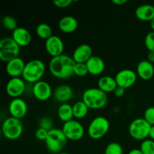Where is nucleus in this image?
Segmentation results:
<instances>
[{
  "label": "nucleus",
  "mask_w": 154,
  "mask_h": 154,
  "mask_svg": "<svg viewBox=\"0 0 154 154\" xmlns=\"http://www.w3.org/2000/svg\"><path fill=\"white\" fill-rule=\"evenodd\" d=\"M75 62L66 54L52 57L49 63V70L53 76L59 79H68L74 75Z\"/></svg>",
  "instance_id": "f257e3e1"
},
{
  "label": "nucleus",
  "mask_w": 154,
  "mask_h": 154,
  "mask_svg": "<svg viewBox=\"0 0 154 154\" xmlns=\"http://www.w3.org/2000/svg\"><path fill=\"white\" fill-rule=\"evenodd\" d=\"M82 101L90 109H100L108 104V97L99 88H89L84 90Z\"/></svg>",
  "instance_id": "f03ea898"
},
{
  "label": "nucleus",
  "mask_w": 154,
  "mask_h": 154,
  "mask_svg": "<svg viewBox=\"0 0 154 154\" xmlns=\"http://www.w3.org/2000/svg\"><path fill=\"white\" fill-rule=\"evenodd\" d=\"M45 71L46 67L42 60H32L26 63L22 76L26 82L35 84L38 81H42L41 79L45 75Z\"/></svg>",
  "instance_id": "7ed1b4c3"
},
{
  "label": "nucleus",
  "mask_w": 154,
  "mask_h": 154,
  "mask_svg": "<svg viewBox=\"0 0 154 154\" xmlns=\"http://www.w3.org/2000/svg\"><path fill=\"white\" fill-rule=\"evenodd\" d=\"M68 139L62 129L54 128L48 132V137L45 140V144L51 153H60L65 148Z\"/></svg>",
  "instance_id": "20e7f679"
},
{
  "label": "nucleus",
  "mask_w": 154,
  "mask_h": 154,
  "mask_svg": "<svg viewBox=\"0 0 154 154\" xmlns=\"http://www.w3.org/2000/svg\"><path fill=\"white\" fill-rule=\"evenodd\" d=\"M20 48L11 37L3 38L0 41V59L2 61L7 63L18 57Z\"/></svg>",
  "instance_id": "39448f33"
},
{
  "label": "nucleus",
  "mask_w": 154,
  "mask_h": 154,
  "mask_svg": "<svg viewBox=\"0 0 154 154\" xmlns=\"http://www.w3.org/2000/svg\"><path fill=\"white\" fill-rule=\"evenodd\" d=\"M3 135L9 140L18 139L23 132V126L20 119L10 117L4 120L2 126Z\"/></svg>",
  "instance_id": "423d86ee"
},
{
  "label": "nucleus",
  "mask_w": 154,
  "mask_h": 154,
  "mask_svg": "<svg viewBox=\"0 0 154 154\" xmlns=\"http://www.w3.org/2000/svg\"><path fill=\"white\" fill-rule=\"evenodd\" d=\"M110 129V123L105 117L99 116L93 119L90 123L87 129L89 136L94 140L103 138L108 132Z\"/></svg>",
  "instance_id": "0eeeda50"
},
{
  "label": "nucleus",
  "mask_w": 154,
  "mask_h": 154,
  "mask_svg": "<svg viewBox=\"0 0 154 154\" xmlns=\"http://www.w3.org/2000/svg\"><path fill=\"white\" fill-rule=\"evenodd\" d=\"M151 126L144 118L135 119L129 125V133L134 139L144 141L149 137Z\"/></svg>",
  "instance_id": "6e6552de"
},
{
  "label": "nucleus",
  "mask_w": 154,
  "mask_h": 154,
  "mask_svg": "<svg viewBox=\"0 0 154 154\" xmlns=\"http://www.w3.org/2000/svg\"><path fill=\"white\" fill-rule=\"evenodd\" d=\"M62 130L68 140L79 141L84 135V128L78 120H72L64 123Z\"/></svg>",
  "instance_id": "1a4fd4ad"
},
{
  "label": "nucleus",
  "mask_w": 154,
  "mask_h": 154,
  "mask_svg": "<svg viewBox=\"0 0 154 154\" xmlns=\"http://www.w3.org/2000/svg\"><path fill=\"white\" fill-rule=\"evenodd\" d=\"M137 77H138V75L135 71L126 69L117 72L114 78L117 84V87H122L126 90L135 84L137 81Z\"/></svg>",
  "instance_id": "9d476101"
},
{
  "label": "nucleus",
  "mask_w": 154,
  "mask_h": 154,
  "mask_svg": "<svg viewBox=\"0 0 154 154\" xmlns=\"http://www.w3.org/2000/svg\"><path fill=\"white\" fill-rule=\"evenodd\" d=\"M26 90V84L23 80L20 78H11L6 85L8 95L13 99L20 98Z\"/></svg>",
  "instance_id": "9b49d317"
},
{
  "label": "nucleus",
  "mask_w": 154,
  "mask_h": 154,
  "mask_svg": "<svg viewBox=\"0 0 154 154\" xmlns=\"http://www.w3.org/2000/svg\"><path fill=\"white\" fill-rule=\"evenodd\" d=\"M33 96L39 101H47L52 96V88L48 82L39 81L33 84Z\"/></svg>",
  "instance_id": "f8f14e48"
},
{
  "label": "nucleus",
  "mask_w": 154,
  "mask_h": 154,
  "mask_svg": "<svg viewBox=\"0 0 154 154\" xmlns=\"http://www.w3.org/2000/svg\"><path fill=\"white\" fill-rule=\"evenodd\" d=\"M45 49L52 57H58L63 54L64 44L59 36L54 35L45 41Z\"/></svg>",
  "instance_id": "ddd939ff"
},
{
  "label": "nucleus",
  "mask_w": 154,
  "mask_h": 154,
  "mask_svg": "<svg viewBox=\"0 0 154 154\" xmlns=\"http://www.w3.org/2000/svg\"><path fill=\"white\" fill-rule=\"evenodd\" d=\"M28 107L25 101L21 98H16L11 101L8 106V111L11 116L14 118L20 119L24 117L27 113Z\"/></svg>",
  "instance_id": "4468645a"
},
{
  "label": "nucleus",
  "mask_w": 154,
  "mask_h": 154,
  "mask_svg": "<svg viewBox=\"0 0 154 154\" xmlns=\"http://www.w3.org/2000/svg\"><path fill=\"white\" fill-rule=\"evenodd\" d=\"M93 57V50L87 44H82L75 48L72 58L76 63H86Z\"/></svg>",
  "instance_id": "2eb2a0df"
},
{
  "label": "nucleus",
  "mask_w": 154,
  "mask_h": 154,
  "mask_svg": "<svg viewBox=\"0 0 154 154\" xmlns=\"http://www.w3.org/2000/svg\"><path fill=\"white\" fill-rule=\"evenodd\" d=\"M26 63L20 57H17L6 64V72L11 78H19L23 75Z\"/></svg>",
  "instance_id": "dca6fc26"
},
{
  "label": "nucleus",
  "mask_w": 154,
  "mask_h": 154,
  "mask_svg": "<svg viewBox=\"0 0 154 154\" xmlns=\"http://www.w3.org/2000/svg\"><path fill=\"white\" fill-rule=\"evenodd\" d=\"M12 38L20 47H26L31 43L32 35L28 29L23 27H17L12 32Z\"/></svg>",
  "instance_id": "f3484780"
},
{
  "label": "nucleus",
  "mask_w": 154,
  "mask_h": 154,
  "mask_svg": "<svg viewBox=\"0 0 154 154\" xmlns=\"http://www.w3.org/2000/svg\"><path fill=\"white\" fill-rule=\"evenodd\" d=\"M136 73L141 79L149 81L154 76V65L148 60H141L137 66Z\"/></svg>",
  "instance_id": "a211bd4d"
},
{
  "label": "nucleus",
  "mask_w": 154,
  "mask_h": 154,
  "mask_svg": "<svg viewBox=\"0 0 154 154\" xmlns=\"http://www.w3.org/2000/svg\"><path fill=\"white\" fill-rule=\"evenodd\" d=\"M89 74L92 75H99L104 72L105 64L104 60L97 56H93L86 63Z\"/></svg>",
  "instance_id": "6ab92c4d"
},
{
  "label": "nucleus",
  "mask_w": 154,
  "mask_h": 154,
  "mask_svg": "<svg viewBox=\"0 0 154 154\" xmlns=\"http://www.w3.org/2000/svg\"><path fill=\"white\" fill-rule=\"evenodd\" d=\"M73 90L72 87L66 84L60 85L55 89L54 96L57 102L66 103L73 96Z\"/></svg>",
  "instance_id": "aec40b11"
},
{
  "label": "nucleus",
  "mask_w": 154,
  "mask_h": 154,
  "mask_svg": "<svg viewBox=\"0 0 154 154\" xmlns=\"http://www.w3.org/2000/svg\"><path fill=\"white\" fill-rule=\"evenodd\" d=\"M59 29L64 33H72L78 29V22L72 16H65L59 21Z\"/></svg>",
  "instance_id": "412c9836"
},
{
  "label": "nucleus",
  "mask_w": 154,
  "mask_h": 154,
  "mask_svg": "<svg viewBox=\"0 0 154 154\" xmlns=\"http://www.w3.org/2000/svg\"><path fill=\"white\" fill-rule=\"evenodd\" d=\"M135 16L141 21H151L154 18V6L144 4L138 6L135 10Z\"/></svg>",
  "instance_id": "4be33fe9"
},
{
  "label": "nucleus",
  "mask_w": 154,
  "mask_h": 154,
  "mask_svg": "<svg viewBox=\"0 0 154 154\" xmlns=\"http://www.w3.org/2000/svg\"><path fill=\"white\" fill-rule=\"evenodd\" d=\"M117 87L115 78L111 76H103L98 81V88L105 93H114Z\"/></svg>",
  "instance_id": "5701e85b"
},
{
  "label": "nucleus",
  "mask_w": 154,
  "mask_h": 154,
  "mask_svg": "<svg viewBox=\"0 0 154 154\" xmlns=\"http://www.w3.org/2000/svg\"><path fill=\"white\" fill-rule=\"evenodd\" d=\"M57 115L64 123L73 120L74 114L72 106L68 103H62L57 110Z\"/></svg>",
  "instance_id": "b1692460"
},
{
  "label": "nucleus",
  "mask_w": 154,
  "mask_h": 154,
  "mask_svg": "<svg viewBox=\"0 0 154 154\" xmlns=\"http://www.w3.org/2000/svg\"><path fill=\"white\" fill-rule=\"evenodd\" d=\"M74 117L77 119H82L88 114L89 108L82 100L75 102L72 106Z\"/></svg>",
  "instance_id": "393cba45"
},
{
  "label": "nucleus",
  "mask_w": 154,
  "mask_h": 154,
  "mask_svg": "<svg viewBox=\"0 0 154 154\" xmlns=\"http://www.w3.org/2000/svg\"><path fill=\"white\" fill-rule=\"evenodd\" d=\"M36 34L40 38L42 39H45V41L48 40V38L53 36V31H52V29L51 27L47 23H42L38 24L36 27Z\"/></svg>",
  "instance_id": "a878e982"
},
{
  "label": "nucleus",
  "mask_w": 154,
  "mask_h": 154,
  "mask_svg": "<svg viewBox=\"0 0 154 154\" xmlns=\"http://www.w3.org/2000/svg\"><path fill=\"white\" fill-rule=\"evenodd\" d=\"M2 25L5 29L8 30H11L12 32L17 28V20L14 17L10 16V15H7V16L4 17V18L2 19Z\"/></svg>",
  "instance_id": "bb28decb"
},
{
  "label": "nucleus",
  "mask_w": 154,
  "mask_h": 154,
  "mask_svg": "<svg viewBox=\"0 0 154 154\" xmlns=\"http://www.w3.org/2000/svg\"><path fill=\"white\" fill-rule=\"evenodd\" d=\"M140 150L143 154H154V141L145 139L141 142Z\"/></svg>",
  "instance_id": "cd10ccee"
},
{
  "label": "nucleus",
  "mask_w": 154,
  "mask_h": 154,
  "mask_svg": "<svg viewBox=\"0 0 154 154\" xmlns=\"http://www.w3.org/2000/svg\"><path fill=\"white\" fill-rule=\"evenodd\" d=\"M105 154H123L122 146L117 142H111L107 145Z\"/></svg>",
  "instance_id": "c85d7f7f"
},
{
  "label": "nucleus",
  "mask_w": 154,
  "mask_h": 154,
  "mask_svg": "<svg viewBox=\"0 0 154 154\" xmlns=\"http://www.w3.org/2000/svg\"><path fill=\"white\" fill-rule=\"evenodd\" d=\"M89 74L86 63H75L74 67V75L78 77H84Z\"/></svg>",
  "instance_id": "c756f323"
},
{
  "label": "nucleus",
  "mask_w": 154,
  "mask_h": 154,
  "mask_svg": "<svg viewBox=\"0 0 154 154\" xmlns=\"http://www.w3.org/2000/svg\"><path fill=\"white\" fill-rule=\"evenodd\" d=\"M53 126H54V123H53L52 120L48 117H43L39 121V127L46 129L48 131L54 129Z\"/></svg>",
  "instance_id": "7c9ffc66"
},
{
  "label": "nucleus",
  "mask_w": 154,
  "mask_h": 154,
  "mask_svg": "<svg viewBox=\"0 0 154 154\" xmlns=\"http://www.w3.org/2000/svg\"><path fill=\"white\" fill-rule=\"evenodd\" d=\"M144 45L149 51H154V32H149L144 38Z\"/></svg>",
  "instance_id": "2f4dec72"
},
{
  "label": "nucleus",
  "mask_w": 154,
  "mask_h": 154,
  "mask_svg": "<svg viewBox=\"0 0 154 154\" xmlns=\"http://www.w3.org/2000/svg\"><path fill=\"white\" fill-rule=\"evenodd\" d=\"M144 119L150 126H154V107H149L145 110Z\"/></svg>",
  "instance_id": "473e14b6"
},
{
  "label": "nucleus",
  "mask_w": 154,
  "mask_h": 154,
  "mask_svg": "<svg viewBox=\"0 0 154 154\" xmlns=\"http://www.w3.org/2000/svg\"><path fill=\"white\" fill-rule=\"evenodd\" d=\"M48 132H49V131L39 127L38 129H36L35 132V138H37L38 140H39V141H45L47 137H48Z\"/></svg>",
  "instance_id": "72a5a7b5"
},
{
  "label": "nucleus",
  "mask_w": 154,
  "mask_h": 154,
  "mask_svg": "<svg viewBox=\"0 0 154 154\" xmlns=\"http://www.w3.org/2000/svg\"><path fill=\"white\" fill-rule=\"evenodd\" d=\"M73 2L72 0H54L53 2L54 5L59 8H65L70 5Z\"/></svg>",
  "instance_id": "f704fd0d"
},
{
  "label": "nucleus",
  "mask_w": 154,
  "mask_h": 154,
  "mask_svg": "<svg viewBox=\"0 0 154 154\" xmlns=\"http://www.w3.org/2000/svg\"><path fill=\"white\" fill-rule=\"evenodd\" d=\"M125 93H126V89L122 88V87H117V88H116V90H114V94L116 97L121 98L124 96Z\"/></svg>",
  "instance_id": "c9c22d12"
},
{
  "label": "nucleus",
  "mask_w": 154,
  "mask_h": 154,
  "mask_svg": "<svg viewBox=\"0 0 154 154\" xmlns=\"http://www.w3.org/2000/svg\"><path fill=\"white\" fill-rule=\"evenodd\" d=\"M147 60H148L152 64H154V51H149Z\"/></svg>",
  "instance_id": "e433bc0d"
},
{
  "label": "nucleus",
  "mask_w": 154,
  "mask_h": 154,
  "mask_svg": "<svg viewBox=\"0 0 154 154\" xmlns=\"http://www.w3.org/2000/svg\"><path fill=\"white\" fill-rule=\"evenodd\" d=\"M127 2V0H112V3L117 5H123Z\"/></svg>",
  "instance_id": "4c0bfd02"
},
{
  "label": "nucleus",
  "mask_w": 154,
  "mask_h": 154,
  "mask_svg": "<svg viewBox=\"0 0 154 154\" xmlns=\"http://www.w3.org/2000/svg\"><path fill=\"white\" fill-rule=\"evenodd\" d=\"M128 154H143L140 149H132L128 153Z\"/></svg>",
  "instance_id": "58836bf2"
},
{
  "label": "nucleus",
  "mask_w": 154,
  "mask_h": 154,
  "mask_svg": "<svg viewBox=\"0 0 154 154\" xmlns=\"http://www.w3.org/2000/svg\"><path fill=\"white\" fill-rule=\"evenodd\" d=\"M149 138H150V139L154 141V126H152L151 128H150V134H149Z\"/></svg>",
  "instance_id": "ea45409f"
},
{
  "label": "nucleus",
  "mask_w": 154,
  "mask_h": 154,
  "mask_svg": "<svg viewBox=\"0 0 154 154\" xmlns=\"http://www.w3.org/2000/svg\"><path fill=\"white\" fill-rule=\"evenodd\" d=\"M150 27H151V29H153V31L154 32V18L153 20H152L151 21H150Z\"/></svg>",
  "instance_id": "a19ab883"
},
{
  "label": "nucleus",
  "mask_w": 154,
  "mask_h": 154,
  "mask_svg": "<svg viewBox=\"0 0 154 154\" xmlns=\"http://www.w3.org/2000/svg\"><path fill=\"white\" fill-rule=\"evenodd\" d=\"M57 154H70V153H66V152H61V153H57Z\"/></svg>",
  "instance_id": "79ce46f5"
}]
</instances>
